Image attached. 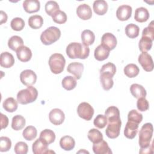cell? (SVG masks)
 <instances>
[{"mask_svg": "<svg viewBox=\"0 0 154 154\" xmlns=\"http://www.w3.org/2000/svg\"><path fill=\"white\" fill-rule=\"evenodd\" d=\"M66 51L67 56L71 59L84 60L89 55L90 48L83 43L73 42L68 45Z\"/></svg>", "mask_w": 154, "mask_h": 154, "instance_id": "6da1fadb", "label": "cell"}, {"mask_svg": "<svg viewBox=\"0 0 154 154\" xmlns=\"http://www.w3.org/2000/svg\"><path fill=\"white\" fill-rule=\"evenodd\" d=\"M153 132V128L151 123H146L142 126L139 132V145L141 147L140 150L147 149L150 146Z\"/></svg>", "mask_w": 154, "mask_h": 154, "instance_id": "7a4b0ae2", "label": "cell"}, {"mask_svg": "<svg viewBox=\"0 0 154 154\" xmlns=\"http://www.w3.org/2000/svg\"><path fill=\"white\" fill-rule=\"evenodd\" d=\"M38 96L37 90L31 86L21 90L17 94V101L22 105H26L35 101Z\"/></svg>", "mask_w": 154, "mask_h": 154, "instance_id": "3957f363", "label": "cell"}, {"mask_svg": "<svg viewBox=\"0 0 154 154\" xmlns=\"http://www.w3.org/2000/svg\"><path fill=\"white\" fill-rule=\"evenodd\" d=\"M66 60L64 56L58 53H55L49 58V66L51 72L54 74L61 73L64 68Z\"/></svg>", "mask_w": 154, "mask_h": 154, "instance_id": "277c9868", "label": "cell"}, {"mask_svg": "<svg viewBox=\"0 0 154 154\" xmlns=\"http://www.w3.org/2000/svg\"><path fill=\"white\" fill-rule=\"evenodd\" d=\"M61 36L60 29L55 26H50L45 29L40 35L41 42L45 45H50L57 42Z\"/></svg>", "mask_w": 154, "mask_h": 154, "instance_id": "5b68a950", "label": "cell"}, {"mask_svg": "<svg viewBox=\"0 0 154 154\" xmlns=\"http://www.w3.org/2000/svg\"><path fill=\"white\" fill-rule=\"evenodd\" d=\"M77 112L81 118L89 121L93 117L94 109L88 103L82 102L78 106Z\"/></svg>", "mask_w": 154, "mask_h": 154, "instance_id": "8992f818", "label": "cell"}, {"mask_svg": "<svg viewBox=\"0 0 154 154\" xmlns=\"http://www.w3.org/2000/svg\"><path fill=\"white\" fill-rule=\"evenodd\" d=\"M20 80L23 85L26 86H31L35 83L37 81V75L33 70L26 69L20 73Z\"/></svg>", "mask_w": 154, "mask_h": 154, "instance_id": "52a82bcc", "label": "cell"}, {"mask_svg": "<svg viewBox=\"0 0 154 154\" xmlns=\"http://www.w3.org/2000/svg\"><path fill=\"white\" fill-rule=\"evenodd\" d=\"M121 125V120L113 122H108L105 131L106 136L111 139H114L118 137L120 132Z\"/></svg>", "mask_w": 154, "mask_h": 154, "instance_id": "ba28073f", "label": "cell"}, {"mask_svg": "<svg viewBox=\"0 0 154 154\" xmlns=\"http://www.w3.org/2000/svg\"><path fill=\"white\" fill-rule=\"evenodd\" d=\"M138 61L143 69L146 72H151L153 69V62L152 58L147 52H142L138 57Z\"/></svg>", "mask_w": 154, "mask_h": 154, "instance_id": "9c48e42d", "label": "cell"}, {"mask_svg": "<svg viewBox=\"0 0 154 154\" xmlns=\"http://www.w3.org/2000/svg\"><path fill=\"white\" fill-rule=\"evenodd\" d=\"M65 119L63 111L58 108L52 109L49 114V120L54 125H60Z\"/></svg>", "mask_w": 154, "mask_h": 154, "instance_id": "30bf717a", "label": "cell"}, {"mask_svg": "<svg viewBox=\"0 0 154 154\" xmlns=\"http://www.w3.org/2000/svg\"><path fill=\"white\" fill-rule=\"evenodd\" d=\"M132 9L130 5H122L119 6L116 11L117 18L121 21L128 20L132 14Z\"/></svg>", "mask_w": 154, "mask_h": 154, "instance_id": "8fae6325", "label": "cell"}, {"mask_svg": "<svg viewBox=\"0 0 154 154\" xmlns=\"http://www.w3.org/2000/svg\"><path fill=\"white\" fill-rule=\"evenodd\" d=\"M67 70L69 73L74 75L76 79H79L84 70V65L79 62H73L68 65Z\"/></svg>", "mask_w": 154, "mask_h": 154, "instance_id": "7c38bea8", "label": "cell"}, {"mask_svg": "<svg viewBox=\"0 0 154 154\" xmlns=\"http://www.w3.org/2000/svg\"><path fill=\"white\" fill-rule=\"evenodd\" d=\"M101 44L108 48L110 51L114 49L117 43V38L112 33H105L101 38Z\"/></svg>", "mask_w": 154, "mask_h": 154, "instance_id": "4fadbf2b", "label": "cell"}, {"mask_svg": "<svg viewBox=\"0 0 154 154\" xmlns=\"http://www.w3.org/2000/svg\"><path fill=\"white\" fill-rule=\"evenodd\" d=\"M78 16L82 20H86L90 19L92 16V11L91 7L86 4L79 5L76 9Z\"/></svg>", "mask_w": 154, "mask_h": 154, "instance_id": "5bb4252c", "label": "cell"}, {"mask_svg": "<svg viewBox=\"0 0 154 154\" xmlns=\"http://www.w3.org/2000/svg\"><path fill=\"white\" fill-rule=\"evenodd\" d=\"M48 145L46 142L38 138L32 144V149L34 154H42L48 152Z\"/></svg>", "mask_w": 154, "mask_h": 154, "instance_id": "9a60e30c", "label": "cell"}, {"mask_svg": "<svg viewBox=\"0 0 154 154\" xmlns=\"http://www.w3.org/2000/svg\"><path fill=\"white\" fill-rule=\"evenodd\" d=\"M93 150L95 154H111L112 151L108 143L102 140L101 141L93 145Z\"/></svg>", "mask_w": 154, "mask_h": 154, "instance_id": "2e32d148", "label": "cell"}, {"mask_svg": "<svg viewBox=\"0 0 154 154\" xmlns=\"http://www.w3.org/2000/svg\"><path fill=\"white\" fill-rule=\"evenodd\" d=\"M16 52L17 58L22 62H28L32 57V52L27 46H22Z\"/></svg>", "mask_w": 154, "mask_h": 154, "instance_id": "e0dca14e", "label": "cell"}, {"mask_svg": "<svg viewBox=\"0 0 154 154\" xmlns=\"http://www.w3.org/2000/svg\"><path fill=\"white\" fill-rule=\"evenodd\" d=\"M138 124L128 121L124 130V135L127 138L133 139L138 132Z\"/></svg>", "mask_w": 154, "mask_h": 154, "instance_id": "ac0fdd59", "label": "cell"}, {"mask_svg": "<svg viewBox=\"0 0 154 154\" xmlns=\"http://www.w3.org/2000/svg\"><path fill=\"white\" fill-rule=\"evenodd\" d=\"M14 64L13 55L8 52H4L0 55V65L4 68H10Z\"/></svg>", "mask_w": 154, "mask_h": 154, "instance_id": "d6986e66", "label": "cell"}, {"mask_svg": "<svg viewBox=\"0 0 154 154\" xmlns=\"http://www.w3.org/2000/svg\"><path fill=\"white\" fill-rule=\"evenodd\" d=\"M23 7L26 13H33L39 11L40 3L37 0H25L23 2Z\"/></svg>", "mask_w": 154, "mask_h": 154, "instance_id": "ffe728a7", "label": "cell"}, {"mask_svg": "<svg viewBox=\"0 0 154 154\" xmlns=\"http://www.w3.org/2000/svg\"><path fill=\"white\" fill-rule=\"evenodd\" d=\"M109 52L110 50L108 48L100 44L95 49L94 55L97 61H103L108 57Z\"/></svg>", "mask_w": 154, "mask_h": 154, "instance_id": "44dd1931", "label": "cell"}, {"mask_svg": "<svg viewBox=\"0 0 154 154\" xmlns=\"http://www.w3.org/2000/svg\"><path fill=\"white\" fill-rule=\"evenodd\" d=\"M105 115L106 116L108 122H113L121 120L119 109L115 106L108 107L105 112Z\"/></svg>", "mask_w": 154, "mask_h": 154, "instance_id": "7402d4cb", "label": "cell"}, {"mask_svg": "<svg viewBox=\"0 0 154 154\" xmlns=\"http://www.w3.org/2000/svg\"><path fill=\"white\" fill-rule=\"evenodd\" d=\"M93 8L96 14L101 16L105 14L107 12L108 5L105 1L97 0L94 1Z\"/></svg>", "mask_w": 154, "mask_h": 154, "instance_id": "603a6c76", "label": "cell"}, {"mask_svg": "<svg viewBox=\"0 0 154 154\" xmlns=\"http://www.w3.org/2000/svg\"><path fill=\"white\" fill-rule=\"evenodd\" d=\"M112 77L113 76L109 73H100V81L105 90H109L112 87L114 84Z\"/></svg>", "mask_w": 154, "mask_h": 154, "instance_id": "cb8c5ba5", "label": "cell"}, {"mask_svg": "<svg viewBox=\"0 0 154 154\" xmlns=\"http://www.w3.org/2000/svg\"><path fill=\"white\" fill-rule=\"evenodd\" d=\"M130 91L132 95L137 99L145 97L147 94L146 90L144 87L138 84H132L130 87Z\"/></svg>", "mask_w": 154, "mask_h": 154, "instance_id": "d4e9b609", "label": "cell"}, {"mask_svg": "<svg viewBox=\"0 0 154 154\" xmlns=\"http://www.w3.org/2000/svg\"><path fill=\"white\" fill-rule=\"evenodd\" d=\"M60 147L66 151L72 150L75 146V140L69 135H66L61 138L60 140Z\"/></svg>", "mask_w": 154, "mask_h": 154, "instance_id": "484cf974", "label": "cell"}, {"mask_svg": "<svg viewBox=\"0 0 154 154\" xmlns=\"http://www.w3.org/2000/svg\"><path fill=\"white\" fill-rule=\"evenodd\" d=\"M149 18V13L147 8L144 7H139L135 10L134 19L138 22H145Z\"/></svg>", "mask_w": 154, "mask_h": 154, "instance_id": "4316f807", "label": "cell"}, {"mask_svg": "<svg viewBox=\"0 0 154 154\" xmlns=\"http://www.w3.org/2000/svg\"><path fill=\"white\" fill-rule=\"evenodd\" d=\"M81 40L84 45L87 46L91 45L95 40L94 34L90 29L84 30L81 34Z\"/></svg>", "mask_w": 154, "mask_h": 154, "instance_id": "83f0119b", "label": "cell"}, {"mask_svg": "<svg viewBox=\"0 0 154 154\" xmlns=\"http://www.w3.org/2000/svg\"><path fill=\"white\" fill-rule=\"evenodd\" d=\"M23 45L22 38L18 35H13L11 37L8 41V46L10 49L16 51L19 48Z\"/></svg>", "mask_w": 154, "mask_h": 154, "instance_id": "f1b7e54d", "label": "cell"}, {"mask_svg": "<svg viewBox=\"0 0 154 154\" xmlns=\"http://www.w3.org/2000/svg\"><path fill=\"white\" fill-rule=\"evenodd\" d=\"M39 138L46 142L48 144H50L54 142L55 140V134L53 131L46 129L40 132Z\"/></svg>", "mask_w": 154, "mask_h": 154, "instance_id": "f546056e", "label": "cell"}, {"mask_svg": "<svg viewBox=\"0 0 154 154\" xmlns=\"http://www.w3.org/2000/svg\"><path fill=\"white\" fill-rule=\"evenodd\" d=\"M17 102L13 97H8L3 102V108L9 112H14L18 107Z\"/></svg>", "mask_w": 154, "mask_h": 154, "instance_id": "4dcf8cb0", "label": "cell"}, {"mask_svg": "<svg viewBox=\"0 0 154 154\" xmlns=\"http://www.w3.org/2000/svg\"><path fill=\"white\" fill-rule=\"evenodd\" d=\"M26 123L25 118L20 115H16L12 119L11 128L15 131H20L23 128Z\"/></svg>", "mask_w": 154, "mask_h": 154, "instance_id": "1f68e13d", "label": "cell"}, {"mask_svg": "<svg viewBox=\"0 0 154 154\" xmlns=\"http://www.w3.org/2000/svg\"><path fill=\"white\" fill-rule=\"evenodd\" d=\"M43 19L40 15H33L29 17L28 25L32 29H38L42 26Z\"/></svg>", "mask_w": 154, "mask_h": 154, "instance_id": "d6a6232c", "label": "cell"}, {"mask_svg": "<svg viewBox=\"0 0 154 154\" xmlns=\"http://www.w3.org/2000/svg\"><path fill=\"white\" fill-rule=\"evenodd\" d=\"M87 137L89 140L93 144L97 143L103 140L102 134L98 129L95 128L91 129L88 131Z\"/></svg>", "mask_w": 154, "mask_h": 154, "instance_id": "836d02e7", "label": "cell"}, {"mask_svg": "<svg viewBox=\"0 0 154 154\" xmlns=\"http://www.w3.org/2000/svg\"><path fill=\"white\" fill-rule=\"evenodd\" d=\"M153 40L149 37L146 36H142L138 44L139 49L142 52H147L151 49L152 46Z\"/></svg>", "mask_w": 154, "mask_h": 154, "instance_id": "e575fe53", "label": "cell"}, {"mask_svg": "<svg viewBox=\"0 0 154 154\" xmlns=\"http://www.w3.org/2000/svg\"><path fill=\"white\" fill-rule=\"evenodd\" d=\"M125 33L128 37L134 38L138 36L140 33V28L137 25L130 23L125 27Z\"/></svg>", "mask_w": 154, "mask_h": 154, "instance_id": "d590c367", "label": "cell"}, {"mask_svg": "<svg viewBox=\"0 0 154 154\" xmlns=\"http://www.w3.org/2000/svg\"><path fill=\"white\" fill-rule=\"evenodd\" d=\"M140 72V69L135 64H129L124 68V73L129 78H134L137 76Z\"/></svg>", "mask_w": 154, "mask_h": 154, "instance_id": "8d00e7d4", "label": "cell"}, {"mask_svg": "<svg viewBox=\"0 0 154 154\" xmlns=\"http://www.w3.org/2000/svg\"><path fill=\"white\" fill-rule=\"evenodd\" d=\"M61 84L64 89L69 91L75 88L77 82L75 78L72 76H67L63 78Z\"/></svg>", "mask_w": 154, "mask_h": 154, "instance_id": "74e56055", "label": "cell"}, {"mask_svg": "<svg viewBox=\"0 0 154 154\" xmlns=\"http://www.w3.org/2000/svg\"><path fill=\"white\" fill-rule=\"evenodd\" d=\"M37 135V131L36 128L33 126H28L23 131V137L28 141H31L34 140Z\"/></svg>", "mask_w": 154, "mask_h": 154, "instance_id": "f35d334b", "label": "cell"}, {"mask_svg": "<svg viewBox=\"0 0 154 154\" xmlns=\"http://www.w3.org/2000/svg\"><path fill=\"white\" fill-rule=\"evenodd\" d=\"M52 18L54 22L58 24L64 23L67 19L66 14L64 11H61L60 10L56 11L52 15Z\"/></svg>", "mask_w": 154, "mask_h": 154, "instance_id": "ab89813d", "label": "cell"}, {"mask_svg": "<svg viewBox=\"0 0 154 154\" xmlns=\"http://www.w3.org/2000/svg\"><path fill=\"white\" fill-rule=\"evenodd\" d=\"M46 13L52 16V15L57 10H60V7L58 3L54 1H48L45 7Z\"/></svg>", "mask_w": 154, "mask_h": 154, "instance_id": "60d3db41", "label": "cell"}, {"mask_svg": "<svg viewBox=\"0 0 154 154\" xmlns=\"http://www.w3.org/2000/svg\"><path fill=\"white\" fill-rule=\"evenodd\" d=\"M128 121H130L139 125L143 120V115L141 113L138 112L137 110L132 109L128 113Z\"/></svg>", "mask_w": 154, "mask_h": 154, "instance_id": "b9f144b4", "label": "cell"}, {"mask_svg": "<svg viewBox=\"0 0 154 154\" xmlns=\"http://www.w3.org/2000/svg\"><path fill=\"white\" fill-rule=\"evenodd\" d=\"M11 28L16 31H19L23 29L25 26L24 20L20 17H15L12 19L10 23Z\"/></svg>", "mask_w": 154, "mask_h": 154, "instance_id": "7bdbcfd3", "label": "cell"}, {"mask_svg": "<svg viewBox=\"0 0 154 154\" xmlns=\"http://www.w3.org/2000/svg\"><path fill=\"white\" fill-rule=\"evenodd\" d=\"M107 122H108V120L105 115L99 114L94 119L93 124L97 128L103 129L106 126Z\"/></svg>", "mask_w": 154, "mask_h": 154, "instance_id": "ee69618b", "label": "cell"}, {"mask_svg": "<svg viewBox=\"0 0 154 154\" xmlns=\"http://www.w3.org/2000/svg\"><path fill=\"white\" fill-rule=\"evenodd\" d=\"M11 147V141L10 139L7 137H0V152H7Z\"/></svg>", "mask_w": 154, "mask_h": 154, "instance_id": "f6af8a7d", "label": "cell"}, {"mask_svg": "<svg viewBox=\"0 0 154 154\" xmlns=\"http://www.w3.org/2000/svg\"><path fill=\"white\" fill-rule=\"evenodd\" d=\"M116 67L115 64L110 62H108L106 64H103L100 70V73H107L112 75L113 76L116 74Z\"/></svg>", "mask_w": 154, "mask_h": 154, "instance_id": "bcb514c9", "label": "cell"}, {"mask_svg": "<svg viewBox=\"0 0 154 154\" xmlns=\"http://www.w3.org/2000/svg\"><path fill=\"white\" fill-rule=\"evenodd\" d=\"M28 150V147L27 144L23 141L17 143L14 148V151L16 154H26Z\"/></svg>", "mask_w": 154, "mask_h": 154, "instance_id": "7dc6e473", "label": "cell"}, {"mask_svg": "<svg viewBox=\"0 0 154 154\" xmlns=\"http://www.w3.org/2000/svg\"><path fill=\"white\" fill-rule=\"evenodd\" d=\"M142 36L149 37L152 40H154V23L153 20L151 21L147 27H146L143 29L142 32Z\"/></svg>", "mask_w": 154, "mask_h": 154, "instance_id": "c3c4849f", "label": "cell"}, {"mask_svg": "<svg viewBox=\"0 0 154 154\" xmlns=\"http://www.w3.org/2000/svg\"><path fill=\"white\" fill-rule=\"evenodd\" d=\"M137 107L140 111H146L149 108V104L145 97H140L138 99L137 102Z\"/></svg>", "mask_w": 154, "mask_h": 154, "instance_id": "681fc988", "label": "cell"}, {"mask_svg": "<svg viewBox=\"0 0 154 154\" xmlns=\"http://www.w3.org/2000/svg\"><path fill=\"white\" fill-rule=\"evenodd\" d=\"M8 125V117L3 114L2 113H1V129L6 128Z\"/></svg>", "mask_w": 154, "mask_h": 154, "instance_id": "f907efd6", "label": "cell"}, {"mask_svg": "<svg viewBox=\"0 0 154 154\" xmlns=\"http://www.w3.org/2000/svg\"><path fill=\"white\" fill-rule=\"evenodd\" d=\"M7 20V14L3 11L2 10L1 11V24H2L3 23H5Z\"/></svg>", "mask_w": 154, "mask_h": 154, "instance_id": "816d5d0a", "label": "cell"}]
</instances>
